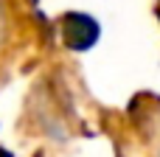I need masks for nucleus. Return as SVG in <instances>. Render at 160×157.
Returning a JSON list of instances; mask_svg holds the SVG:
<instances>
[{"label":"nucleus","instance_id":"1","mask_svg":"<svg viewBox=\"0 0 160 157\" xmlns=\"http://www.w3.org/2000/svg\"><path fill=\"white\" fill-rule=\"evenodd\" d=\"M62 37L68 42V48L73 51H87L93 48V42L98 39V25L93 17L87 14H68L62 22Z\"/></svg>","mask_w":160,"mask_h":157}]
</instances>
